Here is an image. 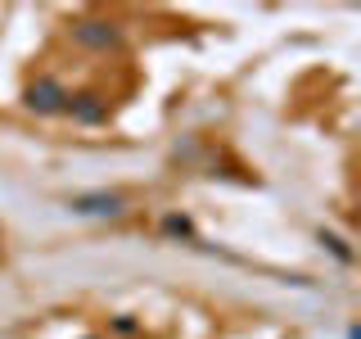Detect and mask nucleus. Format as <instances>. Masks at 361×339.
Listing matches in <instances>:
<instances>
[{"mask_svg": "<svg viewBox=\"0 0 361 339\" xmlns=\"http://www.w3.org/2000/svg\"><path fill=\"white\" fill-rule=\"evenodd\" d=\"M163 231L167 235H195V226H190L185 218H163Z\"/></svg>", "mask_w": 361, "mask_h": 339, "instance_id": "obj_6", "label": "nucleus"}, {"mask_svg": "<svg viewBox=\"0 0 361 339\" xmlns=\"http://www.w3.org/2000/svg\"><path fill=\"white\" fill-rule=\"evenodd\" d=\"M321 244H330V254L338 258V263H353V249L338 240V235H325V231H321Z\"/></svg>", "mask_w": 361, "mask_h": 339, "instance_id": "obj_5", "label": "nucleus"}, {"mask_svg": "<svg viewBox=\"0 0 361 339\" xmlns=\"http://www.w3.org/2000/svg\"><path fill=\"white\" fill-rule=\"evenodd\" d=\"M23 100H27L32 113H63V109H68V90H63V82H54V77H41V82H32Z\"/></svg>", "mask_w": 361, "mask_h": 339, "instance_id": "obj_1", "label": "nucleus"}, {"mask_svg": "<svg viewBox=\"0 0 361 339\" xmlns=\"http://www.w3.org/2000/svg\"><path fill=\"white\" fill-rule=\"evenodd\" d=\"M68 208L82 213V218H118V213H127V199H122V195H109V190H95V195L68 199Z\"/></svg>", "mask_w": 361, "mask_h": 339, "instance_id": "obj_4", "label": "nucleus"}, {"mask_svg": "<svg viewBox=\"0 0 361 339\" xmlns=\"http://www.w3.org/2000/svg\"><path fill=\"white\" fill-rule=\"evenodd\" d=\"M63 113H73V122H82V127H99V122H109V100L99 90H82V95H68Z\"/></svg>", "mask_w": 361, "mask_h": 339, "instance_id": "obj_2", "label": "nucleus"}, {"mask_svg": "<svg viewBox=\"0 0 361 339\" xmlns=\"http://www.w3.org/2000/svg\"><path fill=\"white\" fill-rule=\"evenodd\" d=\"M73 37L82 45H90V50H113V45H122V28L109 18H86L73 28Z\"/></svg>", "mask_w": 361, "mask_h": 339, "instance_id": "obj_3", "label": "nucleus"}]
</instances>
